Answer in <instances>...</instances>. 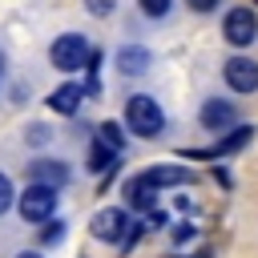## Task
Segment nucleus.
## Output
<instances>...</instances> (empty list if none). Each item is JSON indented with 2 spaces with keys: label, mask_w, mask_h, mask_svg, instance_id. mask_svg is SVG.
Listing matches in <instances>:
<instances>
[{
  "label": "nucleus",
  "mask_w": 258,
  "mask_h": 258,
  "mask_svg": "<svg viewBox=\"0 0 258 258\" xmlns=\"http://www.w3.org/2000/svg\"><path fill=\"white\" fill-rule=\"evenodd\" d=\"M125 125L137 133V137H157L161 129H165V113H161V105L153 101V97H145V93H137V97H129L125 101Z\"/></svg>",
  "instance_id": "f257e3e1"
},
{
  "label": "nucleus",
  "mask_w": 258,
  "mask_h": 258,
  "mask_svg": "<svg viewBox=\"0 0 258 258\" xmlns=\"http://www.w3.org/2000/svg\"><path fill=\"white\" fill-rule=\"evenodd\" d=\"M89 44H85V36H77V32H64V36H56L52 40V48H48V60H52V69H60V73H77V69H85L89 64Z\"/></svg>",
  "instance_id": "f03ea898"
},
{
  "label": "nucleus",
  "mask_w": 258,
  "mask_h": 258,
  "mask_svg": "<svg viewBox=\"0 0 258 258\" xmlns=\"http://www.w3.org/2000/svg\"><path fill=\"white\" fill-rule=\"evenodd\" d=\"M16 210H20L24 222H48L52 210H56V189L40 185V181H28V189L16 194Z\"/></svg>",
  "instance_id": "7ed1b4c3"
},
{
  "label": "nucleus",
  "mask_w": 258,
  "mask_h": 258,
  "mask_svg": "<svg viewBox=\"0 0 258 258\" xmlns=\"http://www.w3.org/2000/svg\"><path fill=\"white\" fill-rule=\"evenodd\" d=\"M222 36H226L230 44L246 48V44L258 36V16H254V8H230L226 20H222Z\"/></svg>",
  "instance_id": "20e7f679"
},
{
  "label": "nucleus",
  "mask_w": 258,
  "mask_h": 258,
  "mask_svg": "<svg viewBox=\"0 0 258 258\" xmlns=\"http://www.w3.org/2000/svg\"><path fill=\"white\" fill-rule=\"evenodd\" d=\"M129 214L125 210H117V206H109V210H101L97 218H93V238L97 242H125V234H129Z\"/></svg>",
  "instance_id": "39448f33"
},
{
  "label": "nucleus",
  "mask_w": 258,
  "mask_h": 258,
  "mask_svg": "<svg viewBox=\"0 0 258 258\" xmlns=\"http://www.w3.org/2000/svg\"><path fill=\"white\" fill-rule=\"evenodd\" d=\"M222 77H226V85L234 93H254L258 89V64L250 56H230L226 69H222Z\"/></svg>",
  "instance_id": "423d86ee"
},
{
  "label": "nucleus",
  "mask_w": 258,
  "mask_h": 258,
  "mask_svg": "<svg viewBox=\"0 0 258 258\" xmlns=\"http://www.w3.org/2000/svg\"><path fill=\"white\" fill-rule=\"evenodd\" d=\"M202 129H210V133H226V129H234V121H238V109L230 105V101H222V97H210L206 105H202Z\"/></svg>",
  "instance_id": "0eeeda50"
},
{
  "label": "nucleus",
  "mask_w": 258,
  "mask_h": 258,
  "mask_svg": "<svg viewBox=\"0 0 258 258\" xmlns=\"http://www.w3.org/2000/svg\"><path fill=\"white\" fill-rule=\"evenodd\" d=\"M250 137H254V129H250V125H234L218 145H210V149H189L185 157H230V153H238Z\"/></svg>",
  "instance_id": "6e6552de"
},
{
  "label": "nucleus",
  "mask_w": 258,
  "mask_h": 258,
  "mask_svg": "<svg viewBox=\"0 0 258 258\" xmlns=\"http://www.w3.org/2000/svg\"><path fill=\"white\" fill-rule=\"evenodd\" d=\"M28 181H40V185L60 189L69 181V165L56 161V157H36V161H28Z\"/></svg>",
  "instance_id": "1a4fd4ad"
},
{
  "label": "nucleus",
  "mask_w": 258,
  "mask_h": 258,
  "mask_svg": "<svg viewBox=\"0 0 258 258\" xmlns=\"http://www.w3.org/2000/svg\"><path fill=\"white\" fill-rule=\"evenodd\" d=\"M153 189H165V185H189L194 181V169H185V165H153V169H145L141 173Z\"/></svg>",
  "instance_id": "9d476101"
},
{
  "label": "nucleus",
  "mask_w": 258,
  "mask_h": 258,
  "mask_svg": "<svg viewBox=\"0 0 258 258\" xmlns=\"http://www.w3.org/2000/svg\"><path fill=\"white\" fill-rule=\"evenodd\" d=\"M81 101H85V85H73V81H64L60 89L48 93V109H56V113H64V117H73V113L81 109Z\"/></svg>",
  "instance_id": "9b49d317"
},
{
  "label": "nucleus",
  "mask_w": 258,
  "mask_h": 258,
  "mask_svg": "<svg viewBox=\"0 0 258 258\" xmlns=\"http://www.w3.org/2000/svg\"><path fill=\"white\" fill-rule=\"evenodd\" d=\"M125 198H129V206H133V210H141V214L157 210V189H153V185H149L141 173L125 181Z\"/></svg>",
  "instance_id": "f8f14e48"
},
{
  "label": "nucleus",
  "mask_w": 258,
  "mask_h": 258,
  "mask_svg": "<svg viewBox=\"0 0 258 258\" xmlns=\"http://www.w3.org/2000/svg\"><path fill=\"white\" fill-rule=\"evenodd\" d=\"M117 69H121L125 77L145 73V69H149V48H141V44H125V48L117 52Z\"/></svg>",
  "instance_id": "ddd939ff"
},
{
  "label": "nucleus",
  "mask_w": 258,
  "mask_h": 258,
  "mask_svg": "<svg viewBox=\"0 0 258 258\" xmlns=\"http://www.w3.org/2000/svg\"><path fill=\"white\" fill-rule=\"evenodd\" d=\"M109 169H117V149L93 141L89 145V173H109Z\"/></svg>",
  "instance_id": "4468645a"
},
{
  "label": "nucleus",
  "mask_w": 258,
  "mask_h": 258,
  "mask_svg": "<svg viewBox=\"0 0 258 258\" xmlns=\"http://www.w3.org/2000/svg\"><path fill=\"white\" fill-rule=\"evenodd\" d=\"M97 141L121 153V145H125V133H121V125H117V121H101V125H97Z\"/></svg>",
  "instance_id": "2eb2a0df"
},
{
  "label": "nucleus",
  "mask_w": 258,
  "mask_h": 258,
  "mask_svg": "<svg viewBox=\"0 0 258 258\" xmlns=\"http://www.w3.org/2000/svg\"><path fill=\"white\" fill-rule=\"evenodd\" d=\"M60 238H64V222H60V218H48V222H44V230H40V242H44V246H52V242H60Z\"/></svg>",
  "instance_id": "dca6fc26"
},
{
  "label": "nucleus",
  "mask_w": 258,
  "mask_h": 258,
  "mask_svg": "<svg viewBox=\"0 0 258 258\" xmlns=\"http://www.w3.org/2000/svg\"><path fill=\"white\" fill-rule=\"evenodd\" d=\"M12 202H16V189H12V177L8 173H0V218L12 210Z\"/></svg>",
  "instance_id": "f3484780"
},
{
  "label": "nucleus",
  "mask_w": 258,
  "mask_h": 258,
  "mask_svg": "<svg viewBox=\"0 0 258 258\" xmlns=\"http://www.w3.org/2000/svg\"><path fill=\"white\" fill-rule=\"evenodd\" d=\"M137 4H141L145 16H165L169 12V0H137Z\"/></svg>",
  "instance_id": "a211bd4d"
},
{
  "label": "nucleus",
  "mask_w": 258,
  "mask_h": 258,
  "mask_svg": "<svg viewBox=\"0 0 258 258\" xmlns=\"http://www.w3.org/2000/svg\"><path fill=\"white\" fill-rule=\"evenodd\" d=\"M85 8H89L93 16H109V12H113V0H85Z\"/></svg>",
  "instance_id": "6ab92c4d"
},
{
  "label": "nucleus",
  "mask_w": 258,
  "mask_h": 258,
  "mask_svg": "<svg viewBox=\"0 0 258 258\" xmlns=\"http://www.w3.org/2000/svg\"><path fill=\"white\" fill-rule=\"evenodd\" d=\"M24 137H28V145H40V141H48V129H44V125H28Z\"/></svg>",
  "instance_id": "aec40b11"
},
{
  "label": "nucleus",
  "mask_w": 258,
  "mask_h": 258,
  "mask_svg": "<svg viewBox=\"0 0 258 258\" xmlns=\"http://www.w3.org/2000/svg\"><path fill=\"white\" fill-rule=\"evenodd\" d=\"M194 234H198V230H194V226H189V222H181V226H177V230H173V242H177V246H181V242H189V238H194Z\"/></svg>",
  "instance_id": "412c9836"
},
{
  "label": "nucleus",
  "mask_w": 258,
  "mask_h": 258,
  "mask_svg": "<svg viewBox=\"0 0 258 258\" xmlns=\"http://www.w3.org/2000/svg\"><path fill=\"white\" fill-rule=\"evenodd\" d=\"M185 4H189L194 12H214V8L222 4V0H185Z\"/></svg>",
  "instance_id": "4be33fe9"
},
{
  "label": "nucleus",
  "mask_w": 258,
  "mask_h": 258,
  "mask_svg": "<svg viewBox=\"0 0 258 258\" xmlns=\"http://www.w3.org/2000/svg\"><path fill=\"white\" fill-rule=\"evenodd\" d=\"M165 258H210V250H202V254H165Z\"/></svg>",
  "instance_id": "5701e85b"
},
{
  "label": "nucleus",
  "mask_w": 258,
  "mask_h": 258,
  "mask_svg": "<svg viewBox=\"0 0 258 258\" xmlns=\"http://www.w3.org/2000/svg\"><path fill=\"white\" fill-rule=\"evenodd\" d=\"M16 258H40V254H32V250H24V254H16Z\"/></svg>",
  "instance_id": "b1692460"
}]
</instances>
